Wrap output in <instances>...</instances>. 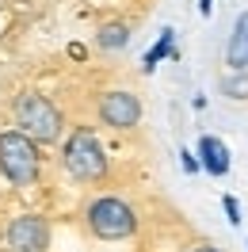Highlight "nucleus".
Here are the masks:
<instances>
[{"instance_id":"nucleus-12","label":"nucleus","mask_w":248,"mask_h":252,"mask_svg":"<svg viewBox=\"0 0 248 252\" xmlns=\"http://www.w3.org/2000/svg\"><path fill=\"white\" fill-rule=\"evenodd\" d=\"M221 206H225V218H229L233 225H241V203H237L233 195H225V199H221Z\"/></svg>"},{"instance_id":"nucleus-5","label":"nucleus","mask_w":248,"mask_h":252,"mask_svg":"<svg viewBox=\"0 0 248 252\" xmlns=\"http://www.w3.org/2000/svg\"><path fill=\"white\" fill-rule=\"evenodd\" d=\"M8 252H46L50 249V221L42 214H16L4 225Z\"/></svg>"},{"instance_id":"nucleus-10","label":"nucleus","mask_w":248,"mask_h":252,"mask_svg":"<svg viewBox=\"0 0 248 252\" xmlns=\"http://www.w3.org/2000/svg\"><path fill=\"white\" fill-rule=\"evenodd\" d=\"M221 92L229 95V99H248V73L245 69H229L221 77Z\"/></svg>"},{"instance_id":"nucleus-6","label":"nucleus","mask_w":248,"mask_h":252,"mask_svg":"<svg viewBox=\"0 0 248 252\" xmlns=\"http://www.w3.org/2000/svg\"><path fill=\"white\" fill-rule=\"evenodd\" d=\"M99 119L111 126V130H134L141 123V99L134 92H103L99 99Z\"/></svg>"},{"instance_id":"nucleus-9","label":"nucleus","mask_w":248,"mask_h":252,"mask_svg":"<svg viewBox=\"0 0 248 252\" xmlns=\"http://www.w3.org/2000/svg\"><path fill=\"white\" fill-rule=\"evenodd\" d=\"M95 42H99V50H123L130 42V27L126 23H103L99 34H95Z\"/></svg>"},{"instance_id":"nucleus-16","label":"nucleus","mask_w":248,"mask_h":252,"mask_svg":"<svg viewBox=\"0 0 248 252\" xmlns=\"http://www.w3.org/2000/svg\"><path fill=\"white\" fill-rule=\"evenodd\" d=\"M191 252H221V249H210V245H199V249H191Z\"/></svg>"},{"instance_id":"nucleus-2","label":"nucleus","mask_w":248,"mask_h":252,"mask_svg":"<svg viewBox=\"0 0 248 252\" xmlns=\"http://www.w3.org/2000/svg\"><path fill=\"white\" fill-rule=\"evenodd\" d=\"M62 164H65V172L73 176V180L95 184V180L107 176L111 157H107V149L99 145V138H95L92 130H73V134L65 138V145H62Z\"/></svg>"},{"instance_id":"nucleus-1","label":"nucleus","mask_w":248,"mask_h":252,"mask_svg":"<svg viewBox=\"0 0 248 252\" xmlns=\"http://www.w3.org/2000/svg\"><path fill=\"white\" fill-rule=\"evenodd\" d=\"M84 225L95 241H126L138 233V210L119 195H95L84 206Z\"/></svg>"},{"instance_id":"nucleus-15","label":"nucleus","mask_w":248,"mask_h":252,"mask_svg":"<svg viewBox=\"0 0 248 252\" xmlns=\"http://www.w3.org/2000/svg\"><path fill=\"white\" fill-rule=\"evenodd\" d=\"M210 8H214V0H199V12H202V16H210Z\"/></svg>"},{"instance_id":"nucleus-11","label":"nucleus","mask_w":248,"mask_h":252,"mask_svg":"<svg viewBox=\"0 0 248 252\" xmlns=\"http://www.w3.org/2000/svg\"><path fill=\"white\" fill-rule=\"evenodd\" d=\"M172 42H176V31H172V27H164V31H160V38H156V46L149 50V54H145V73H153V69H156V62L172 54Z\"/></svg>"},{"instance_id":"nucleus-4","label":"nucleus","mask_w":248,"mask_h":252,"mask_svg":"<svg viewBox=\"0 0 248 252\" xmlns=\"http://www.w3.org/2000/svg\"><path fill=\"white\" fill-rule=\"evenodd\" d=\"M42 157L38 142H31L23 130H0V172L12 188H31L38 180Z\"/></svg>"},{"instance_id":"nucleus-14","label":"nucleus","mask_w":248,"mask_h":252,"mask_svg":"<svg viewBox=\"0 0 248 252\" xmlns=\"http://www.w3.org/2000/svg\"><path fill=\"white\" fill-rule=\"evenodd\" d=\"M69 58H77V62H84V58H88V50H84V46H77V42H73V46H69Z\"/></svg>"},{"instance_id":"nucleus-13","label":"nucleus","mask_w":248,"mask_h":252,"mask_svg":"<svg viewBox=\"0 0 248 252\" xmlns=\"http://www.w3.org/2000/svg\"><path fill=\"white\" fill-rule=\"evenodd\" d=\"M180 157H184V168H187V172H199V160L191 157V153H180Z\"/></svg>"},{"instance_id":"nucleus-7","label":"nucleus","mask_w":248,"mask_h":252,"mask_svg":"<svg viewBox=\"0 0 248 252\" xmlns=\"http://www.w3.org/2000/svg\"><path fill=\"white\" fill-rule=\"evenodd\" d=\"M199 168L210 176H229L233 157H229V145L214 138V134H202L199 138Z\"/></svg>"},{"instance_id":"nucleus-8","label":"nucleus","mask_w":248,"mask_h":252,"mask_svg":"<svg viewBox=\"0 0 248 252\" xmlns=\"http://www.w3.org/2000/svg\"><path fill=\"white\" fill-rule=\"evenodd\" d=\"M225 62H229V69H245V65H248V12H241L237 27H233L229 50H225Z\"/></svg>"},{"instance_id":"nucleus-3","label":"nucleus","mask_w":248,"mask_h":252,"mask_svg":"<svg viewBox=\"0 0 248 252\" xmlns=\"http://www.w3.org/2000/svg\"><path fill=\"white\" fill-rule=\"evenodd\" d=\"M16 123H19L16 130H23L38 145H54V142H62V134H65L62 111L54 107L42 92H23L16 99Z\"/></svg>"}]
</instances>
